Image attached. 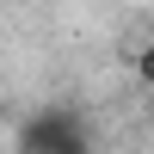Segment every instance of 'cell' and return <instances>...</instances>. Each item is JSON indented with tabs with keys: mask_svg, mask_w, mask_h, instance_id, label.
Instances as JSON below:
<instances>
[{
	"mask_svg": "<svg viewBox=\"0 0 154 154\" xmlns=\"http://www.w3.org/2000/svg\"><path fill=\"white\" fill-rule=\"evenodd\" d=\"M19 154H99V136L74 105H43L19 123Z\"/></svg>",
	"mask_w": 154,
	"mask_h": 154,
	"instance_id": "cell-1",
	"label": "cell"
},
{
	"mask_svg": "<svg viewBox=\"0 0 154 154\" xmlns=\"http://www.w3.org/2000/svg\"><path fill=\"white\" fill-rule=\"evenodd\" d=\"M136 74H142V86H148V93H154V43L142 49V56H136Z\"/></svg>",
	"mask_w": 154,
	"mask_h": 154,
	"instance_id": "cell-2",
	"label": "cell"
}]
</instances>
